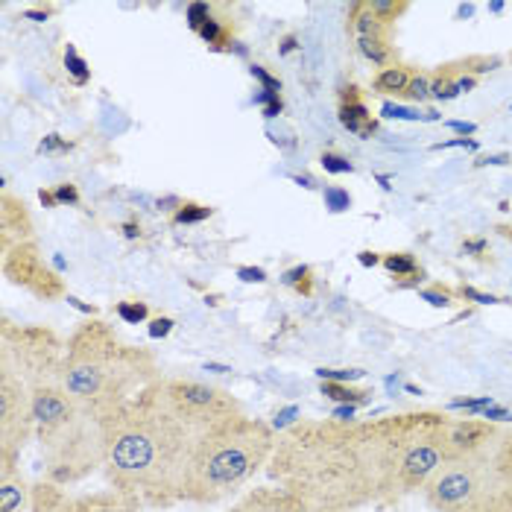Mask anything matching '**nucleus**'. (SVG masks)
Listing matches in <instances>:
<instances>
[{
  "mask_svg": "<svg viewBox=\"0 0 512 512\" xmlns=\"http://www.w3.org/2000/svg\"><path fill=\"white\" fill-rule=\"evenodd\" d=\"M267 466L308 512H352L378 498L372 422H296L276 439Z\"/></svg>",
  "mask_w": 512,
  "mask_h": 512,
  "instance_id": "nucleus-1",
  "label": "nucleus"
},
{
  "mask_svg": "<svg viewBox=\"0 0 512 512\" xmlns=\"http://www.w3.org/2000/svg\"><path fill=\"white\" fill-rule=\"evenodd\" d=\"M103 469L123 498L167 507L179 501L197 434L176 422L153 390H141L100 419Z\"/></svg>",
  "mask_w": 512,
  "mask_h": 512,
  "instance_id": "nucleus-2",
  "label": "nucleus"
},
{
  "mask_svg": "<svg viewBox=\"0 0 512 512\" xmlns=\"http://www.w3.org/2000/svg\"><path fill=\"white\" fill-rule=\"evenodd\" d=\"M150 352L123 343L103 319H85L65 340L59 384L91 419H106L156 381Z\"/></svg>",
  "mask_w": 512,
  "mask_h": 512,
  "instance_id": "nucleus-3",
  "label": "nucleus"
},
{
  "mask_svg": "<svg viewBox=\"0 0 512 512\" xmlns=\"http://www.w3.org/2000/svg\"><path fill=\"white\" fill-rule=\"evenodd\" d=\"M276 439V431L267 422L249 416L229 419L197 436L179 501L211 507L237 495L270 463Z\"/></svg>",
  "mask_w": 512,
  "mask_h": 512,
  "instance_id": "nucleus-4",
  "label": "nucleus"
},
{
  "mask_svg": "<svg viewBox=\"0 0 512 512\" xmlns=\"http://www.w3.org/2000/svg\"><path fill=\"white\" fill-rule=\"evenodd\" d=\"M448 422V416L434 410L372 422V454L378 474L375 501H398L419 489L425 492V486L448 460Z\"/></svg>",
  "mask_w": 512,
  "mask_h": 512,
  "instance_id": "nucleus-5",
  "label": "nucleus"
},
{
  "mask_svg": "<svg viewBox=\"0 0 512 512\" xmlns=\"http://www.w3.org/2000/svg\"><path fill=\"white\" fill-rule=\"evenodd\" d=\"M498 495H512V431L507 428L480 451L445 460L425 486V501L434 512H469Z\"/></svg>",
  "mask_w": 512,
  "mask_h": 512,
  "instance_id": "nucleus-6",
  "label": "nucleus"
},
{
  "mask_svg": "<svg viewBox=\"0 0 512 512\" xmlns=\"http://www.w3.org/2000/svg\"><path fill=\"white\" fill-rule=\"evenodd\" d=\"M150 390L161 401V407L182 422L191 434L202 436L205 431L243 416V407L235 395L202 384V381H191V378H161L150 384Z\"/></svg>",
  "mask_w": 512,
  "mask_h": 512,
  "instance_id": "nucleus-7",
  "label": "nucleus"
},
{
  "mask_svg": "<svg viewBox=\"0 0 512 512\" xmlns=\"http://www.w3.org/2000/svg\"><path fill=\"white\" fill-rule=\"evenodd\" d=\"M65 357V340L47 325H12L3 319V352L9 363L30 387L44 381H59V366Z\"/></svg>",
  "mask_w": 512,
  "mask_h": 512,
  "instance_id": "nucleus-8",
  "label": "nucleus"
},
{
  "mask_svg": "<svg viewBox=\"0 0 512 512\" xmlns=\"http://www.w3.org/2000/svg\"><path fill=\"white\" fill-rule=\"evenodd\" d=\"M0 267H3V278L21 290H27L30 296H36L39 302H56V299H68L65 281L62 276L44 261L39 243H21L12 252L0 255Z\"/></svg>",
  "mask_w": 512,
  "mask_h": 512,
  "instance_id": "nucleus-9",
  "label": "nucleus"
},
{
  "mask_svg": "<svg viewBox=\"0 0 512 512\" xmlns=\"http://www.w3.org/2000/svg\"><path fill=\"white\" fill-rule=\"evenodd\" d=\"M36 434L30 384L0 360V451H18Z\"/></svg>",
  "mask_w": 512,
  "mask_h": 512,
  "instance_id": "nucleus-10",
  "label": "nucleus"
},
{
  "mask_svg": "<svg viewBox=\"0 0 512 512\" xmlns=\"http://www.w3.org/2000/svg\"><path fill=\"white\" fill-rule=\"evenodd\" d=\"M30 404H33V422H36L39 436L53 434L82 416L79 404L65 393L59 381H44V384L30 387Z\"/></svg>",
  "mask_w": 512,
  "mask_h": 512,
  "instance_id": "nucleus-11",
  "label": "nucleus"
},
{
  "mask_svg": "<svg viewBox=\"0 0 512 512\" xmlns=\"http://www.w3.org/2000/svg\"><path fill=\"white\" fill-rule=\"evenodd\" d=\"M18 451H0V512L33 510V489L18 466Z\"/></svg>",
  "mask_w": 512,
  "mask_h": 512,
  "instance_id": "nucleus-12",
  "label": "nucleus"
},
{
  "mask_svg": "<svg viewBox=\"0 0 512 512\" xmlns=\"http://www.w3.org/2000/svg\"><path fill=\"white\" fill-rule=\"evenodd\" d=\"M36 240L33 232V217L24 205V199L3 191L0 194V255L12 252L21 243Z\"/></svg>",
  "mask_w": 512,
  "mask_h": 512,
  "instance_id": "nucleus-13",
  "label": "nucleus"
},
{
  "mask_svg": "<svg viewBox=\"0 0 512 512\" xmlns=\"http://www.w3.org/2000/svg\"><path fill=\"white\" fill-rule=\"evenodd\" d=\"M501 431V425L486 422L480 416H469V419H451L448 422V434H445V445H448V460L451 457H466L480 451L483 445H489Z\"/></svg>",
  "mask_w": 512,
  "mask_h": 512,
  "instance_id": "nucleus-14",
  "label": "nucleus"
},
{
  "mask_svg": "<svg viewBox=\"0 0 512 512\" xmlns=\"http://www.w3.org/2000/svg\"><path fill=\"white\" fill-rule=\"evenodd\" d=\"M340 123H343L352 135L363 138V141L372 138V135L378 132V120L369 115V109H366V103H363L357 85L343 88V94H340Z\"/></svg>",
  "mask_w": 512,
  "mask_h": 512,
  "instance_id": "nucleus-15",
  "label": "nucleus"
},
{
  "mask_svg": "<svg viewBox=\"0 0 512 512\" xmlns=\"http://www.w3.org/2000/svg\"><path fill=\"white\" fill-rule=\"evenodd\" d=\"M232 512H308L299 498H293L290 492L278 489H252L249 495H243L237 501Z\"/></svg>",
  "mask_w": 512,
  "mask_h": 512,
  "instance_id": "nucleus-16",
  "label": "nucleus"
},
{
  "mask_svg": "<svg viewBox=\"0 0 512 512\" xmlns=\"http://www.w3.org/2000/svg\"><path fill=\"white\" fill-rule=\"evenodd\" d=\"M349 27L355 33V39H390L393 41V27H387L384 21H378L366 3H352L349 9Z\"/></svg>",
  "mask_w": 512,
  "mask_h": 512,
  "instance_id": "nucleus-17",
  "label": "nucleus"
},
{
  "mask_svg": "<svg viewBox=\"0 0 512 512\" xmlns=\"http://www.w3.org/2000/svg\"><path fill=\"white\" fill-rule=\"evenodd\" d=\"M410 79H413V71H410V68H404V65H390V68H384L378 77L372 79V88H375L378 94H384V97H393V94L395 97H404Z\"/></svg>",
  "mask_w": 512,
  "mask_h": 512,
  "instance_id": "nucleus-18",
  "label": "nucleus"
},
{
  "mask_svg": "<svg viewBox=\"0 0 512 512\" xmlns=\"http://www.w3.org/2000/svg\"><path fill=\"white\" fill-rule=\"evenodd\" d=\"M357 47H360V53H363L372 65H378L381 71H384V68H390V65H395L393 41L390 39H357Z\"/></svg>",
  "mask_w": 512,
  "mask_h": 512,
  "instance_id": "nucleus-19",
  "label": "nucleus"
},
{
  "mask_svg": "<svg viewBox=\"0 0 512 512\" xmlns=\"http://www.w3.org/2000/svg\"><path fill=\"white\" fill-rule=\"evenodd\" d=\"M199 36L202 41L211 47V50H232L229 44H232V30H229V24L223 21V18H217V15H211L208 21H205V27L199 30Z\"/></svg>",
  "mask_w": 512,
  "mask_h": 512,
  "instance_id": "nucleus-20",
  "label": "nucleus"
},
{
  "mask_svg": "<svg viewBox=\"0 0 512 512\" xmlns=\"http://www.w3.org/2000/svg\"><path fill=\"white\" fill-rule=\"evenodd\" d=\"M322 395L337 401V404H366L369 401V390H355L352 384H337V381H322Z\"/></svg>",
  "mask_w": 512,
  "mask_h": 512,
  "instance_id": "nucleus-21",
  "label": "nucleus"
},
{
  "mask_svg": "<svg viewBox=\"0 0 512 512\" xmlns=\"http://www.w3.org/2000/svg\"><path fill=\"white\" fill-rule=\"evenodd\" d=\"M384 267H387V273L395 278H416L422 276V270H419V264H416V258L410 255V252H393V255H384V261H381Z\"/></svg>",
  "mask_w": 512,
  "mask_h": 512,
  "instance_id": "nucleus-22",
  "label": "nucleus"
},
{
  "mask_svg": "<svg viewBox=\"0 0 512 512\" xmlns=\"http://www.w3.org/2000/svg\"><path fill=\"white\" fill-rule=\"evenodd\" d=\"M366 6H369V12H372L378 21H384L387 27H395V21L410 9V3H404V0H366Z\"/></svg>",
  "mask_w": 512,
  "mask_h": 512,
  "instance_id": "nucleus-23",
  "label": "nucleus"
},
{
  "mask_svg": "<svg viewBox=\"0 0 512 512\" xmlns=\"http://www.w3.org/2000/svg\"><path fill=\"white\" fill-rule=\"evenodd\" d=\"M211 217V208L208 205H199V202H182L173 214V223L176 226H191V223H202Z\"/></svg>",
  "mask_w": 512,
  "mask_h": 512,
  "instance_id": "nucleus-24",
  "label": "nucleus"
},
{
  "mask_svg": "<svg viewBox=\"0 0 512 512\" xmlns=\"http://www.w3.org/2000/svg\"><path fill=\"white\" fill-rule=\"evenodd\" d=\"M281 281L287 284V287H293V290H299L302 296H311L314 293V273H311V267H293V270H287Z\"/></svg>",
  "mask_w": 512,
  "mask_h": 512,
  "instance_id": "nucleus-25",
  "label": "nucleus"
},
{
  "mask_svg": "<svg viewBox=\"0 0 512 512\" xmlns=\"http://www.w3.org/2000/svg\"><path fill=\"white\" fill-rule=\"evenodd\" d=\"M65 68H68V74L74 77L77 85H85V82L91 79V68H88V62L79 56L74 44H68V50H65Z\"/></svg>",
  "mask_w": 512,
  "mask_h": 512,
  "instance_id": "nucleus-26",
  "label": "nucleus"
},
{
  "mask_svg": "<svg viewBox=\"0 0 512 512\" xmlns=\"http://www.w3.org/2000/svg\"><path fill=\"white\" fill-rule=\"evenodd\" d=\"M431 82H434V79L428 77V74H413L407 91H404V100H410V103H425V100H431Z\"/></svg>",
  "mask_w": 512,
  "mask_h": 512,
  "instance_id": "nucleus-27",
  "label": "nucleus"
},
{
  "mask_svg": "<svg viewBox=\"0 0 512 512\" xmlns=\"http://www.w3.org/2000/svg\"><path fill=\"white\" fill-rule=\"evenodd\" d=\"M319 161H322L325 173H331V176H340V173H352V170H355V164H352L349 158L343 156V153H334V150L322 153Z\"/></svg>",
  "mask_w": 512,
  "mask_h": 512,
  "instance_id": "nucleus-28",
  "label": "nucleus"
},
{
  "mask_svg": "<svg viewBox=\"0 0 512 512\" xmlns=\"http://www.w3.org/2000/svg\"><path fill=\"white\" fill-rule=\"evenodd\" d=\"M118 316L129 325H138L150 316V308L147 302H118Z\"/></svg>",
  "mask_w": 512,
  "mask_h": 512,
  "instance_id": "nucleus-29",
  "label": "nucleus"
},
{
  "mask_svg": "<svg viewBox=\"0 0 512 512\" xmlns=\"http://www.w3.org/2000/svg\"><path fill=\"white\" fill-rule=\"evenodd\" d=\"M325 208H328V211H334V214L349 211V208H352V197H349V191H343V188H337V185L325 188Z\"/></svg>",
  "mask_w": 512,
  "mask_h": 512,
  "instance_id": "nucleus-30",
  "label": "nucleus"
},
{
  "mask_svg": "<svg viewBox=\"0 0 512 512\" xmlns=\"http://www.w3.org/2000/svg\"><path fill=\"white\" fill-rule=\"evenodd\" d=\"M316 375L322 378V381H337V384H352V381H360L366 372L363 369H316Z\"/></svg>",
  "mask_w": 512,
  "mask_h": 512,
  "instance_id": "nucleus-31",
  "label": "nucleus"
},
{
  "mask_svg": "<svg viewBox=\"0 0 512 512\" xmlns=\"http://www.w3.org/2000/svg\"><path fill=\"white\" fill-rule=\"evenodd\" d=\"M211 15H214V6H211V3H191V6H188V27H191L194 33H199Z\"/></svg>",
  "mask_w": 512,
  "mask_h": 512,
  "instance_id": "nucleus-32",
  "label": "nucleus"
},
{
  "mask_svg": "<svg viewBox=\"0 0 512 512\" xmlns=\"http://www.w3.org/2000/svg\"><path fill=\"white\" fill-rule=\"evenodd\" d=\"M255 103H261L264 106V118H276V115H281V94H276V91H264L261 88V94H255Z\"/></svg>",
  "mask_w": 512,
  "mask_h": 512,
  "instance_id": "nucleus-33",
  "label": "nucleus"
},
{
  "mask_svg": "<svg viewBox=\"0 0 512 512\" xmlns=\"http://www.w3.org/2000/svg\"><path fill=\"white\" fill-rule=\"evenodd\" d=\"M381 118H390V120H419L422 115L416 112V109H407V106H395V103H384V109H381Z\"/></svg>",
  "mask_w": 512,
  "mask_h": 512,
  "instance_id": "nucleus-34",
  "label": "nucleus"
},
{
  "mask_svg": "<svg viewBox=\"0 0 512 512\" xmlns=\"http://www.w3.org/2000/svg\"><path fill=\"white\" fill-rule=\"evenodd\" d=\"M469 512H512V495H498V498H489L483 501L480 507H474Z\"/></svg>",
  "mask_w": 512,
  "mask_h": 512,
  "instance_id": "nucleus-35",
  "label": "nucleus"
},
{
  "mask_svg": "<svg viewBox=\"0 0 512 512\" xmlns=\"http://www.w3.org/2000/svg\"><path fill=\"white\" fill-rule=\"evenodd\" d=\"M68 150H71V144L62 135H47L39 144V153H68Z\"/></svg>",
  "mask_w": 512,
  "mask_h": 512,
  "instance_id": "nucleus-36",
  "label": "nucleus"
},
{
  "mask_svg": "<svg viewBox=\"0 0 512 512\" xmlns=\"http://www.w3.org/2000/svg\"><path fill=\"white\" fill-rule=\"evenodd\" d=\"M460 296L469 299V302H477V305H495V302H498L492 293H483V290H477V287H460Z\"/></svg>",
  "mask_w": 512,
  "mask_h": 512,
  "instance_id": "nucleus-37",
  "label": "nucleus"
},
{
  "mask_svg": "<svg viewBox=\"0 0 512 512\" xmlns=\"http://www.w3.org/2000/svg\"><path fill=\"white\" fill-rule=\"evenodd\" d=\"M249 71H252V77H255L258 82H261V85H264V91H276V94L281 91V82H278L273 74H267V71H264L261 65H252Z\"/></svg>",
  "mask_w": 512,
  "mask_h": 512,
  "instance_id": "nucleus-38",
  "label": "nucleus"
},
{
  "mask_svg": "<svg viewBox=\"0 0 512 512\" xmlns=\"http://www.w3.org/2000/svg\"><path fill=\"white\" fill-rule=\"evenodd\" d=\"M170 331H173V319H170V316H156V319L150 322V337H153V340L167 337Z\"/></svg>",
  "mask_w": 512,
  "mask_h": 512,
  "instance_id": "nucleus-39",
  "label": "nucleus"
},
{
  "mask_svg": "<svg viewBox=\"0 0 512 512\" xmlns=\"http://www.w3.org/2000/svg\"><path fill=\"white\" fill-rule=\"evenodd\" d=\"M53 197H56V202H59V205H79L77 185H59Z\"/></svg>",
  "mask_w": 512,
  "mask_h": 512,
  "instance_id": "nucleus-40",
  "label": "nucleus"
},
{
  "mask_svg": "<svg viewBox=\"0 0 512 512\" xmlns=\"http://www.w3.org/2000/svg\"><path fill=\"white\" fill-rule=\"evenodd\" d=\"M486 252H489V240L486 237H472V240L463 243V255L477 258V255H486Z\"/></svg>",
  "mask_w": 512,
  "mask_h": 512,
  "instance_id": "nucleus-41",
  "label": "nucleus"
},
{
  "mask_svg": "<svg viewBox=\"0 0 512 512\" xmlns=\"http://www.w3.org/2000/svg\"><path fill=\"white\" fill-rule=\"evenodd\" d=\"M419 296H422L425 302H431L434 308H448V305H451V296H448L445 290H422Z\"/></svg>",
  "mask_w": 512,
  "mask_h": 512,
  "instance_id": "nucleus-42",
  "label": "nucleus"
},
{
  "mask_svg": "<svg viewBox=\"0 0 512 512\" xmlns=\"http://www.w3.org/2000/svg\"><path fill=\"white\" fill-rule=\"evenodd\" d=\"M237 278L249 281V284H264L267 281V273L258 270V267H237Z\"/></svg>",
  "mask_w": 512,
  "mask_h": 512,
  "instance_id": "nucleus-43",
  "label": "nucleus"
},
{
  "mask_svg": "<svg viewBox=\"0 0 512 512\" xmlns=\"http://www.w3.org/2000/svg\"><path fill=\"white\" fill-rule=\"evenodd\" d=\"M451 147H469V150H477L472 138H454V141H442V144H434V150H451Z\"/></svg>",
  "mask_w": 512,
  "mask_h": 512,
  "instance_id": "nucleus-44",
  "label": "nucleus"
},
{
  "mask_svg": "<svg viewBox=\"0 0 512 512\" xmlns=\"http://www.w3.org/2000/svg\"><path fill=\"white\" fill-rule=\"evenodd\" d=\"M293 416H299V407H287V410H281V413L276 416V425L287 431V428L293 425Z\"/></svg>",
  "mask_w": 512,
  "mask_h": 512,
  "instance_id": "nucleus-45",
  "label": "nucleus"
},
{
  "mask_svg": "<svg viewBox=\"0 0 512 512\" xmlns=\"http://www.w3.org/2000/svg\"><path fill=\"white\" fill-rule=\"evenodd\" d=\"M448 129H454L457 135H463V138H469L477 132V126L474 123H463V120H448Z\"/></svg>",
  "mask_w": 512,
  "mask_h": 512,
  "instance_id": "nucleus-46",
  "label": "nucleus"
},
{
  "mask_svg": "<svg viewBox=\"0 0 512 512\" xmlns=\"http://www.w3.org/2000/svg\"><path fill=\"white\" fill-rule=\"evenodd\" d=\"M357 261H360L363 267H378V264H381L384 258H378L375 252H360V255H357Z\"/></svg>",
  "mask_w": 512,
  "mask_h": 512,
  "instance_id": "nucleus-47",
  "label": "nucleus"
},
{
  "mask_svg": "<svg viewBox=\"0 0 512 512\" xmlns=\"http://www.w3.org/2000/svg\"><path fill=\"white\" fill-rule=\"evenodd\" d=\"M50 12H53V9H27V12H24V18H27V21H47V18H50Z\"/></svg>",
  "mask_w": 512,
  "mask_h": 512,
  "instance_id": "nucleus-48",
  "label": "nucleus"
},
{
  "mask_svg": "<svg viewBox=\"0 0 512 512\" xmlns=\"http://www.w3.org/2000/svg\"><path fill=\"white\" fill-rule=\"evenodd\" d=\"M290 50H296V36H287V39L281 41V50H278V53H281V56H287Z\"/></svg>",
  "mask_w": 512,
  "mask_h": 512,
  "instance_id": "nucleus-49",
  "label": "nucleus"
},
{
  "mask_svg": "<svg viewBox=\"0 0 512 512\" xmlns=\"http://www.w3.org/2000/svg\"><path fill=\"white\" fill-rule=\"evenodd\" d=\"M510 161V156H483L477 164H507Z\"/></svg>",
  "mask_w": 512,
  "mask_h": 512,
  "instance_id": "nucleus-50",
  "label": "nucleus"
},
{
  "mask_svg": "<svg viewBox=\"0 0 512 512\" xmlns=\"http://www.w3.org/2000/svg\"><path fill=\"white\" fill-rule=\"evenodd\" d=\"M293 179H296V182H299L302 188H308V191H311V188H316L314 176H293Z\"/></svg>",
  "mask_w": 512,
  "mask_h": 512,
  "instance_id": "nucleus-51",
  "label": "nucleus"
},
{
  "mask_svg": "<svg viewBox=\"0 0 512 512\" xmlns=\"http://www.w3.org/2000/svg\"><path fill=\"white\" fill-rule=\"evenodd\" d=\"M39 199H41V202H44V205H59V202H56V197H53L50 191H41Z\"/></svg>",
  "mask_w": 512,
  "mask_h": 512,
  "instance_id": "nucleus-52",
  "label": "nucleus"
},
{
  "mask_svg": "<svg viewBox=\"0 0 512 512\" xmlns=\"http://www.w3.org/2000/svg\"><path fill=\"white\" fill-rule=\"evenodd\" d=\"M123 235H126V237H138V235H141V229H138V226H123Z\"/></svg>",
  "mask_w": 512,
  "mask_h": 512,
  "instance_id": "nucleus-53",
  "label": "nucleus"
},
{
  "mask_svg": "<svg viewBox=\"0 0 512 512\" xmlns=\"http://www.w3.org/2000/svg\"><path fill=\"white\" fill-rule=\"evenodd\" d=\"M472 12H474L472 3H469V6H460V9H457V15H460V18H466V15H472Z\"/></svg>",
  "mask_w": 512,
  "mask_h": 512,
  "instance_id": "nucleus-54",
  "label": "nucleus"
},
{
  "mask_svg": "<svg viewBox=\"0 0 512 512\" xmlns=\"http://www.w3.org/2000/svg\"><path fill=\"white\" fill-rule=\"evenodd\" d=\"M489 12H504V3H489Z\"/></svg>",
  "mask_w": 512,
  "mask_h": 512,
  "instance_id": "nucleus-55",
  "label": "nucleus"
},
{
  "mask_svg": "<svg viewBox=\"0 0 512 512\" xmlns=\"http://www.w3.org/2000/svg\"><path fill=\"white\" fill-rule=\"evenodd\" d=\"M510 62H512V56H510Z\"/></svg>",
  "mask_w": 512,
  "mask_h": 512,
  "instance_id": "nucleus-56",
  "label": "nucleus"
}]
</instances>
